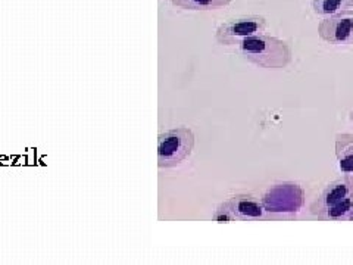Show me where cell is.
Wrapping results in <instances>:
<instances>
[{"instance_id": "6da1fadb", "label": "cell", "mask_w": 353, "mask_h": 265, "mask_svg": "<svg viewBox=\"0 0 353 265\" xmlns=\"http://www.w3.org/2000/svg\"><path fill=\"white\" fill-rule=\"evenodd\" d=\"M237 52L243 59L263 70H283L293 58L289 43L263 32L241 40Z\"/></svg>"}, {"instance_id": "7a4b0ae2", "label": "cell", "mask_w": 353, "mask_h": 265, "mask_svg": "<svg viewBox=\"0 0 353 265\" xmlns=\"http://www.w3.org/2000/svg\"><path fill=\"white\" fill-rule=\"evenodd\" d=\"M194 132L189 127H175L158 137V167H179L194 149Z\"/></svg>"}, {"instance_id": "3957f363", "label": "cell", "mask_w": 353, "mask_h": 265, "mask_svg": "<svg viewBox=\"0 0 353 265\" xmlns=\"http://www.w3.org/2000/svg\"><path fill=\"white\" fill-rule=\"evenodd\" d=\"M265 28H267V19L261 15L240 17L221 24L216 28L215 40L223 46H237L241 40L261 35Z\"/></svg>"}, {"instance_id": "277c9868", "label": "cell", "mask_w": 353, "mask_h": 265, "mask_svg": "<svg viewBox=\"0 0 353 265\" xmlns=\"http://www.w3.org/2000/svg\"><path fill=\"white\" fill-rule=\"evenodd\" d=\"M305 193L299 184L281 183L275 184L265 193L262 204L270 214L274 213H297L303 206Z\"/></svg>"}, {"instance_id": "5b68a950", "label": "cell", "mask_w": 353, "mask_h": 265, "mask_svg": "<svg viewBox=\"0 0 353 265\" xmlns=\"http://www.w3.org/2000/svg\"><path fill=\"white\" fill-rule=\"evenodd\" d=\"M318 36L323 41L336 44L353 43V14L324 17L318 24Z\"/></svg>"}, {"instance_id": "8992f818", "label": "cell", "mask_w": 353, "mask_h": 265, "mask_svg": "<svg viewBox=\"0 0 353 265\" xmlns=\"http://www.w3.org/2000/svg\"><path fill=\"white\" fill-rule=\"evenodd\" d=\"M352 187L346 183L345 179H339L336 181H331L325 189L321 192L315 201L309 205V213L314 217H319L328 211L330 208L337 205L340 201H343L346 196L352 193Z\"/></svg>"}, {"instance_id": "52a82bcc", "label": "cell", "mask_w": 353, "mask_h": 265, "mask_svg": "<svg viewBox=\"0 0 353 265\" xmlns=\"http://www.w3.org/2000/svg\"><path fill=\"white\" fill-rule=\"evenodd\" d=\"M224 204L230 208L236 219H261L268 218L270 213L265 209L259 199L250 195H236L231 196Z\"/></svg>"}, {"instance_id": "ba28073f", "label": "cell", "mask_w": 353, "mask_h": 265, "mask_svg": "<svg viewBox=\"0 0 353 265\" xmlns=\"http://www.w3.org/2000/svg\"><path fill=\"white\" fill-rule=\"evenodd\" d=\"M334 152L341 179H345L353 190V135L337 132L334 137Z\"/></svg>"}, {"instance_id": "9c48e42d", "label": "cell", "mask_w": 353, "mask_h": 265, "mask_svg": "<svg viewBox=\"0 0 353 265\" xmlns=\"http://www.w3.org/2000/svg\"><path fill=\"white\" fill-rule=\"evenodd\" d=\"M314 14L319 17L353 14V0H311Z\"/></svg>"}, {"instance_id": "30bf717a", "label": "cell", "mask_w": 353, "mask_h": 265, "mask_svg": "<svg viewBox=\"0 0 353 265\" xmlns=\"http://www.w3.org/2000/svg\"><path fill=\"white\" fill-rule=\"evenodd\" d=\"M353 214V192L346 196L343 201H340L337 205L333 208H330L328 211L316 217L318 219L323 221H343L349 219V217Z\"/></svg>"}, {"instance_id": "8fae6325", "label": "cell", "mask_w": 353, "mask_h": 265, "mask_svg": "<svg viewBox=\"0 0 353 265\" xmlns=\"http://www.w3.org/2000/svg\"><path fill=\"white\" fill-rule=\"evenodd\" d=\"M233 0H171L176 8L185 10H215L230 5Z\"/></svg>"}, {"instance_id": "7c38bea8", "label": "cell", "mask_w": 353, "mask_h": 265, "mask_svg": "<svg viewBox=\"0 0 353 265\" xmlns=\"http://www.w3.org/2000/svg\"><path fill=\"white\" fill-rule=\"evenodd\" d=\"M212 219L216 221V223H225V224L231 223V221H236L233 213L230 211V208L224 202L215 209V213L212 215Z\"/></svg>"}, {"instance_id": "4fadbf2b", "label": "cell", "mask_w": 353, "mask_h": 265, "mask_svg": "<svg viewBox=\"0 0 353 265\" xmlns=\"http://www.w3.org/2000/svg\"><path fill=\"white\" fill-rule=\"evenodd\" d=\"M349 119H350V123L353 124V108L350 109V112H349Z\"/></svg>"}]
</instances>
